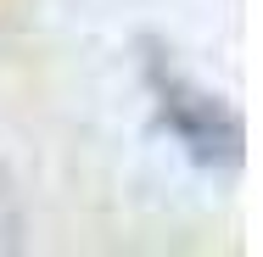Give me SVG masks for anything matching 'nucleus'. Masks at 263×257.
I'll use <instances>...</instances> for the list:
<instances>
[{"instance_id":"1","label":"nucleus","mask_w":263,"mask_h":257,"mask_svg":"<svg viewBox=\"0 0 263 257\" xmlns=\"http://www.w3.org/2000/svg\"><path fill=\"white\" fill-rule=\"evenodd\" d=\"M152 78H157L168 129L202 156V162H235V156H241V129H235V117H230L224 106H213V95L191 90L185 78H174V73H162V67Z\"/></svg>"},{"instance_id":"2","label":"nucleus","mask_w":263,"mask_h":257,"mask_svg":"<svg viewBox=\"0 0 263 257\" xmlns=\"http://www.w3.org/2000/svg\"><path fill=\"white\" fill-rule=\"evenodd\" d=\"M17 235H23V212H17L11 185L0 179V252H6V246H17Z\"/></svg>"}]
</instances>
